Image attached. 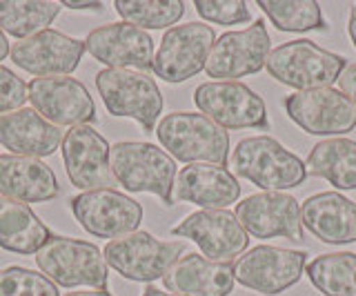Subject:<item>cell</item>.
I'll use <instances>...</instances> for the list:
<instances>
[{"label":"cell","instance_id":"6da1fadb","mask_svg":"<svg viewBox=\"0 0 356 296\" xmlns=\"http://www.w3.org/2000/svg\"><path fill=\"white\" fill-rule=\"evenodd\" d=\"M229 163L236 176L254 183L263 192L292 190L307 179L305 163L272 136L243 138L234 147Z\"/></svg>","mask_w":356,"mask_h":296},{"label":"cell","instance_id":"7a4b0ae2","mask_svg":"<svg viewBox=\"0 0 356 296\" xmlns=\"http://www.w3.org/2000/svg\"><path fill=\"white\" fill-rule=\"evenodd\" d=\"M109 172L118 185L134 194H154L172 203L176 161L165 149L140 140H122L109 147Z\"/></svg>","mask_w":356,"mask_h":296},{"label":"cell","instance_id":"3957f363","mask_svg":"<svg viewBox=\"0 0 356 296\" xmlns=\"http://www.w3.org/2000/svg\"><path fill=\"white\" fill-rule=\"evenodd\" d=\"M165 151L187 165L192 163H211L222 165L229 158V134L214 120L196 112H172L156 125Z\"/></svg>","mask_w":356,"mask_h":296},{"label":"cell","instance_id":"277c9868","mask_svg":"<svg viewBox=\"0 0 356 296\" xmlns=\"http://www.w3.org/2000/svg\"><path fill=\"white\" fill-rule=\"evenodd\" d=\"M345 67H348V60L341 54H332L307 38L278 45L270 51L265 63V69L274 81L294 87L296 92L330 87L339 81Z\"/></svg>","mask_w":356,"mask_h":296},{"label":"cell","instance_id":"5b68a950","mask_svg":"<svg viewBox=\"0 0 356 296\" xmlns=\"http://www.w3.org/2000/svg\"><path fill=\"white\" fill-rule=\"evenodd\" d=\"M40 272L58 288L107 290V263L103 249L94 243L70 236H51L49 243L36 252Z\"/></svg>","mask_w":356,"mask_h":296},{"label":"cell","instance_id":"8992f818","mask_svg":"<svg viewBox=\"0 0 356 296\" xmlns=\"http://www.w3.org/2000/svg\"><path fill=\"white\" fill-rule=\"evenodd\" d=\"M185 243L161 240L149 232H131L114 240H107L103 256L122 279L136 283H154L163 279L167 270L183 256Z\"/></svg>","mask_w":356,"mask_h":296},{"label":"cell","instance_id":"52a82bcc","mask_svg":"<svg viewBox=\"0 0 356 296\" xmlns=\"http://www.w3.org/2000/svg\"><path fill=\"white\" fill-rule=\"evenodd\" d=\"M96 90L111 116L134 118L143 131H154L163 114V94L149 74L103 69L96 74Z\"/></svg>","mask_w":356,"mask_h":296},{"label":"cell","instance_id":"ba28073f","mask_svg":"<svg viewBox=\"0 0 356 296\" xmlns=\"http://www.w3.org/2000/svg\"><path fill=\"white\" fill-rule=\"evenodd\" d=\"M234 265V279L243 288L265 296H276L303 279L307 268L305 249L259 245L241 254Z\"/></svg>","mask_w":356,"mask_h":296},{"label":"cell","instance_id":"9c48e42d","mask_svg":"<svg viewBox=\"0 0 356 296\" xmlns=\"http://www.w3.org/2000/svg\"><path fill=\"white\" fill-rule=\"evenodd\" d=\"M194 103L200 114L222 129H267L265 101L238 81H211L196 87Z\"/></svg>","mask_w":356,"mask_h":296},{"label":"cell","instance_id":"30bf717a","mask_svg":"<svg viewBox=\"0 0 356 296\" xmlns=\"http://www.w3.org/2000/svg\"><path fill=\"white\" fill-rule=\"evenodd\" d=\"M214 42V29L205 23H187L167 29L159 51L154 54L152 72L172 85L194 79L205 69Z\"/></svg>","mask_w":356,"mask_h":296},{"label":"cell","instance_id":"8fae6325","mask_svg":"<svg viewBox=\"0 0 356 296\" xmlns=\"http://www.w3.org/2000/svg\"><path fill=\"white\" fill-rule=\"evenodd\" d=\"M287 118L312 136H339L356 127V105L334 87L294 92L283 101Z\"/></svg>","mask_w":356,"mask_h":296},{"label":"cell","instance_id":"7c38bea8","mask_svg":"<svg viewBox=\"0 0 356 296\" xmlns=\"http://www.w3.org/2000/svg\"><path fill=\"white\" fill-rule=\"evenodd\" d=\"M272 51V40L263 20L241 31H225L211 47L205 72L216 81H236L259 74Z\"/></svg>","mask_w":356,"mask_h":296},{"label":"cell","instance_id":"4fadbf2b","mask_svg":"<svg viewBox=\"0 0 356 296\" xmlns=\"http://www.w3.org/2000/svg\"><path fill=\"white\" fill-rule=\"evenodd\" d=\"M72 214L85 232L96 238H120L138 232L143 207L138 201L116 190H92L70 201Z\"/></svg>","mask_w":356,"mask_h":296},{"label":"cell","instance_id":"5bb4252c","mask_svg":"<svg viewBox=\"0 0 356 296\" xmlns=\"http://www.w3.org/2000/svg\"><path fill=\"white\" fill-rule=\"evenodd\" d=\"M174 236L189 238L203 252V256L216 263H232L245 254L250 234L245 232L238 218L229 210H198L185 216L176 227Z\"/></svg>","mask_w":356,"mask_h":296},{"label":"cell","instance_id":"9a60e30c","mask_svg":"<svg viewBox=\"0 0 356 296\" xmlns=\"http://www.w3.org/2000/svg\"><path fill=\"white\" fill-rule=\"evenodd\" d=\"M236 218L254 238L303 240L300 205L285 192H256L236 203Z\"/></svg>","mask_w":356,"mask_h":296},{"label":"cell","instance_id":"2e32d148","mask_svg":"<svg viewBox=\"0 0 356 296\" xmlns=\"http://www.w3.org/2000/svg\"><path fill=\"white\" fill-rule=\"evenodd\" d=\"M29 103L51 125H89L96 123V105L87 87L72 76L33 79L27 85Z\"/></svg>","mask_w":356,"mask_h":296},{"label":"cell","instance_id":"e0dca14e","mask_svg":"<svg viewBox=\"0 0 356 296\" xmlns=\"http://www.w3.org/2000/svg\"><path fill=\"white\" fill-rule=\"evenodd\" d=\"M63 161L67 176L78 190H114L109 172V142L94 125H76L63 136Z\"/></svg>","mask_w":356,"mask_h":296},{"label":"cell","instance_id":"ac0fdd59","mask_svg":"<svg viewBox=\"0 0 356 296\" xmlns=\"http://www.w3.org/2000/svg\"><path fill=\"white\" fill-rule=\"evenodd\" d=\"M85 51L103 63L105 69L149 72L154 65V40L147 31L129 23H111L96 27L85 38Z\"/></svg>","mask_w":356,"mask_h":296},{"label":"cell","instance_id":"d6986e66","mask_svg":"<svg viewBox=\"0 0 356 296\" xmlns=\"http://www.w3.org/2000/svg\"><path fill=\"white\" fill-rule=\"evenodd\" d=\"M9 54L16 67L33 74L36 79L70 76L83 60L85 40L65 36L56 29H44L29 38L14 42Z\"/></svg>","mask_w":356,"mask_h":296},{"label":"cell","instance_id":"ffe728a7","mask_svg":"<svg viewBox=\"0 0 356 296\" xmlns=\"http://www.w3.org/2000/svg\"><path fill=\"white\" fill-rule=\"evenodd\" d=\"M241 185L236 176L222 165L192 163L176 174L172 203H194L203 210H227L238 203Z\"/></svg>","mask_w":356,"mask_h":296},{"label":"cell","instance_id":"44dd1931","mask_svg":"<svg viewBox=\"0 0 356 296\" xmlns=\"http://www.w3.org/2000/svg\"><path fill=\"white\" fill-rule=\"evenodd\" d=\"M300 223L327 245L356 243V203L339 192H318L300 203Z\"/></svg>","mask_w":356,"mask_h":296},{"label":"cell","instance_id":"7402d4cb","mask_svg":"<svg viewBox=\"0 0 356 296\" xmlns=\"http://www.w3.org/2000/svg\"><path fill=\"white\" fill-rule=\"evenodd\" d=\"M234 283L232 263L209 261L196 252L181 256L163 277L165 290L178 296H229Z\"/></svg>","mask_w":356,"mask_h":296},{"label":"cell","instance_id":"603a6c76","mask_svg":"<svg viewBox=\"0 0 356 296\" xmlns=\"http://www.w3.org/2000/svg\"><path fill=\"white\" fill-rule=\"evenodd\" d=\"M0 145L14 156L44 158L63 145V131L44 120L36 109L22 107L0 114Z\"/></svg>","mask_w":356,"mask_h":296},{"label":"cell","instance_id":"cb8c5ba5","mask_svg":"<svg viewBox=\"0 0 356 296\" xmlns=\"http://www.w3.org/2000/svg\"><path fill=\"white\" fill-rule=\"evenodd\" d=\"M60 194L54 170L40 158L0 156V196L18 203H47Z\"/></svg>","mask_w":356,"mask_h":296},{"label":"cell","instance_id":"d4e9b609","mask_svg":"<svg viewBox=\"0 0 356 296\" xmlns=\"http://www.w3.org/2000/svg\"><path fill=\"white\" fill-rule=\"evenodd\" d=\"M51 229L44 225L27 203H18L0 196V247L14 254H36L51 238Z\"/></svg>","mask_w":356,"mask_h":296},{"label":"cell","instance_id":"484cf974","mask_svg":"<svg viewBox=\"0 0 356 296\" xmlns=\"http://www.w3.org/2000/svg\"><path fill=\"white\" fill-rule=\"evenodd\" d=\"M307 174L330 181L339 190H356V140L327 138L309 149Z\"/></svg>","mask_w":356,"mask_h":296},{"label":"cell","instance_id":"4316f807","mask_svg":"<svg viewBox=\"0 0 356 296\" xmlns=\"http://www.w3.org/2000/svg\"><path fill=\"white\" fill-rule=\"evenodd\" d=\"M307 279L323 296H356V254H321L305 268Z\"/></svg>","mask_w":356,"mask_h":296},{"label":"cell","instance_id":"83f0119b","mask_svg":"<svg viewBox=\"0 0 356 296\" xmlns=\"http://www.w3.org/2000/svg\"><path fill=\"white\" fill-rule=\"evenodd\" d=\"M63 5L44 0H0V29L18 40L44 31L60 14Z\"/></svg>","mask_w":356,"mask_h":296},{"label":"cell","instance_id":"f1b7e54d","mask_svg":"<svg viewBox=\"0 0 356 296\" xmlns=\"http://www.w3.org/2000/svg\"><path fill=\"white\" fill-rule=\"evenodd\" d=\"M261 12L272 20L278 31H325L327 23L323 18L321 5L314 0H259Z\"/></svg>","mask_w":356,"mask_h":296},{"label":"cell","instance_id":"f546056e","mask_svg":"<svg viewBox=\"0 0 356 296\" xmlns=\"http://www.w3.org/2000/svg\"><path fill=\"white\" fill-rule=\"evenodd\" d=\"M114 7L125 23L143 31L172 29L185 16V3L181 0H116Z\"/></svg>","mask_w":356,"mask_h":296},{"label":"cell","instance_id":"4dcf8cb0","mask_svg":"<svg viewBox=\"0 0 356 296\" xmlns=\"http://www.w3.org/2000/svg\"><path fill=\"white\" fill-rule=\"evenodd\" d=\"M0 296H60V292L42 272L11 265L0 270Z\"/></svg>","mask_w":356,"mask_h":296},{"label":"cell","instance_id":"1f68e13d","mask_svg":"<svg viewBox=\"0 0 356 296\" xmlns=\"http://www.w3.org/2000/svg\"><path fill=\"white\" fill-rule=\"evenodd\" d=\"M196 14L214 25H243L252 20L245 0H196Z\"/></svg>","mask_w":356,"mask_h":296},{"label":"cell","instance_id":"d6a6232c","mask_svg":"<svg viewBox=\"0 0 356 296\" xmlns=\"http://www.w3.org/2000/svg\"><path fill=\"white\" fill-rule=\"evenodd\" d=\"M27 101H29L27 85L11 69L0 65V114L22 109Z\"/></svg>","mask_w":356,"mask_h":296},{"label":"cell","instance_id":"836d02e7","mask_svg":"<svg viewBox=\"0 0 356 296\" xmlns=\"http://www.w3.org/2000/svg\"><path fill=\"white\" fill-rule=\"evenodd\" d=\"M337 83L341 87V92L356 105V65H348V67L343 69V74L339 76Z\"/></svg>","mask_w":356,"mask_h":296},{"label":"cell","instance_id":"e575fe53","mask_svg":"<svg viewBox=\"0 0 356 296\" xmlns=\"http://www.w3.org/2000/svg\"><path fill=\"white\" fill-rule=\"evenodd\" d=\"M67 9H74V12H103V3H72V0H65L60 3Z\"/></svg>","mask_w":356,"mask_h":296},{"label":"cell","instance_id":"d590c367","mask_svg":"<svg viewBox=\"0 0 356 296\" xmlns=\"http://www.w3.org/2000/svg\"><path fill=\"white\" fill-rule=\"evenodd\" d=\"M348 34H350V40L354 42L356 47V5L350 9V23H348Z\"/></svg>","mask_w":356,"mask_h":296},{"label":"cell","instance_id":"8d00e7d4","mask_svg":"<svg viewBox=\"0 0 356 296\" xmlns=\"http://www.w3.org/2000/svg\"><path fill=\"white\" fill-rule=\"evenodd\" d=\"M9 51H11L9 40H7V36H5V31L0 29V60H5V58L9 56Z\"/></svg>","mask_w":356,"mask_h":296},{"label":"cell","instance_id":"74e56055","mask_svg":"<svg viewBox=\"0 0 356 296\" xmlns=\"http://www.w3.org/2000/svg\"><path fill=\"white\" fill-rule=\"evenodd\" d=\"M65 296H111L107 290H85V292H70Z\"/></svg>","mask_w":356,"mask_h":296},{"label":"cell","instance_id":"f35d334b","mask_svg":"<svg viewBox=\"0 0 356 296\" xmlns=\"http://www.w3.org/2000/svg\"><path fill=\"white\" fill-rule=\"evenodd\" d=\"M143 296H178V294H172V292H165V290H159V288H154V285H147L143 292Z\"/></svg>","mask_w":356,"mask_h":296}]
</instances>
